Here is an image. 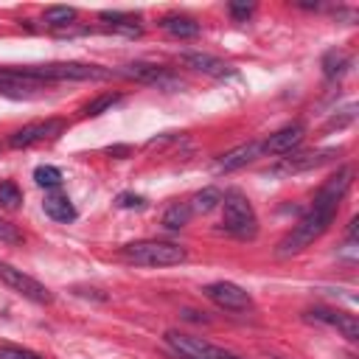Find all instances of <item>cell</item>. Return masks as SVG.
I'll use <instances>...</instances> for the list:
<instances>
[{"label":"cell","mask_w":359,"mask_h":359,"mask_svg":"<svg viewBox=\"0 0 359 359\" xmlns=\"http://www.w3.org/2000/svg\"><path fill=\"white\" fill-rule=\"evenodd\" d=\"M118 208H143V196L121 194V196H118Z\"/></svg>","instance_id":"obj_28"},{"label":"cell","mask_w":359,"mask_h":359,"mask_svg":"<svg viewBox=\"0 0 359 359\" xmlns=\"http://www.w3.org/2000/svg\"><path fill=\"white\" fill-rule=\"evenodd\" d=\"M34 180H36V185H42V188H56V185L62 182V171H59L56 165H36V168H34Z\"/></svg>","instance_id":"obj_23"},{"label":"cell","mask_w":359,"mask_h":359,"mask_svg":"<svg viewBox=\"0 0 359 359\" xmlns=\"http://www.w3.org/2000/svg\"><path fill=\"white\" fill-rule=\"evenodd\" d=\"M261 151H264V146H261V143H255V140L241 143V146H236V149H230V151H224V154L219 157V168H222V171H236V168H241V165L252 163Z\"/></svg>","instance_id":"obj_15"},{"label":"cell","mask_w":359,"mask_h":359,"mask_svg":"<svg viewBox=\"0 0 359 359\" xmlns=\"http://www.w3.org/2000/svg\"><path fill=\"white\" fill-rule=\"evenodd\" d=\"M191 205L188 202H174L165 213H163V227H168V230H180V227H185L188 222H191Z\"/></svg>","instance_id":"obj_19"},{"label":"cell","mask_w":359,"mask_h":359,"mask_svg":"<svg viewBox=\"0 0 359 359\" xmlns=\"http://www.w3.org/2000/svg\"><path fill=\"white\" fill-rule=\"evenodd\" d=\"M109 154H126L129 151V146H112V149H107Z\"/></svg>","instance_id":"obj_30"},{"label":"cell","mask_w":359,"mask_h":359,"mask_svg":"<svg viewBox=\"0 0 359 359\" xmlns=\"http://www.w3.org/2000/svg\"><path fill=\"white\" fill-rule=\"evenodd\" d=\"M202 292H205L208 300H213L219 309H227V311H247V309L252 306L250 292H244V289H241L238 283H233V280H213V283H208Z\"/></svg>","instance_id":"obj_9"},{"label":"cell","mask_w":359,"mask_h":359,"mask_svg":"<svg viewBox=\"0 0 359 359\" xmlns=\"http://www.w3.org/2000/svg\"><path fill=\"white\" fill-rule=\"evenodd\" d=\"M22 76L34 79V81H98V79H109L112 70L101 67V65H84V62H48V65H25V67H14Z\"/></svg>","instance_id":"obj_2"},{"label":"cell","mask_w":359,"mask_h":359,"mask_svg":"<svg viewBox=\"0 0 359 359\" xmlns=\"http://www.w3.org/2000/svg\"><path fill=\"white\" fill-rule=\"evenodd\" d=\"M42 20L50 28H65V25H70L76 20V8H70V6H50V8H45Z\"/></svg>","instance_id":"obj_20"},{"label":"cell","mask_w":359,"mask_h":359,"mask_svg":"<svg viewBox=\"0 0 359 359\" xmlns=\"http://www.w3.org/2000/svg\"><path fill=\"white\" fill-rule=\"evenodd\" d=\"M165 342L182 356V359H233L230 351L202 339V337H191L182 331H165Z\"/></svg>","instance_id":"obj_6"},{"label":"cell","mask_w":359,"mask_h":359,"mask_svg":"<svg viewBox=\"0 0 359 359\" xmlns=\"http://www.w3.org/2000/svg\"><path fill=\"white\" fill-rule=\"evenodd\" d=\"M62 129H65V121H59V118H50V121H34V123L17 129V132L8 137V146H11V149H28V146H34V143H39V140H50V137H56Z\"/></svg>","instance_id":"obj_10"},{"label":"cell","mask_w":359,"mask_h":359,"mask_svg":"<svg viewBox=\"0 0 359 359\" xmlns=\"http://www.w3.org/2000/svg\"><path fill=\"white\" fill-rule=\"evenodd\" d=\"M112 76H123L129 81H137V84H149V87H157V90H180L185 87V81L180 76H174L171 70L160 67V65H149V62H129V65H121L112 70Z\"/></svg>","instance_id":"obj_5"},{"label":"cell","mask_w":359,"mask_h":359,"mask_svg":"<svg viewBox=\"0 0 359 359\" xmlns=\"http://www.w3.org/2000/svg\"><path fill=\"white\" fill-rule=\"evenodd\" d=\"M233 359H241V356H236V353H233Z\"/></svg>","instance_id":"obj_31"},{"label":"cell","mask_w":359,"mask_h":359,"mask_svg":"<svg viewBox=\"0 0 359 359\" xmlns=\"http://www.w3.org/2000/svg\"><path fill=\"white\" fill-rule=\"evenodd\" d=\"M101 20H107V25L123 36H140L143 34V25L129 17V14H121V11H101Z\"/></svg>","instance_id":"obj_18"},{"label":"cell","mask_w":359,"mask_h":359,"mask_svg":"<svg viewBox=\"0 0 359 359\" xmlns=\"http://www.w3.org/2000/svg\"><path fill=\"white\" fill-rule=\"evenodd\" d=\"M42 210L53 219V222H73L76 219V208H73V202L67 199V196H62V194H50V196H45V202H42Z\"/></svg>","instance_id":"obj_17"},{"label":"cell","mask_w":359,"mask_h":359,"mask_svg":"<svg viewBox=\"0 0 359 359\" xmlns=\"http://www.w3.org/2000/svg\"><path fill=\"white\" fill-rule=\"evenodd\" d=\"M0 241H3V244H22V233H20L11 222L0 219Z\"/></svg>","instance_id":"obj_27"},{"label":"cell","mask_w":359,"mask_h":359,"mask_svg":"<svg viewBox=\"0 0 359 359\" xmlns=\"http://www.w3.org/2000/svg\"><path fill=\"white\" fill-rule=\"evenodd\" d=\"M160 25H163L171 36H177V39H191V36L199 34V22H196L194 17H185V14H165V17L160 20Z\"/></svg>","instance_id":"obj_16"},{"label":"cell","mask_w":359,"mask_h":359,"mask_svg":"<svg viewBox=\"0 0 359 359\" xmlns=\"http://www.w3.org/2000/svg\"><path fill=\"white\" fill-rule=\"evenodd\" d=\"M0 280H3L8 289L20 292L22 297L34 300V303H50V300H53V294H50V289H48L45 283H39L36 278L25 275L22 269H17V266H11V264H6V261H0Z\"/></svg>","instance_id":"obj_8"},{"label":"cell","mask_w":359,"mask_h":359,"mask_svg":"<svg viewBox=\"0 0 359 359\" xmlns=\"http://www.w3.org/2000/svg\"><path fill=\"white\" fill-rule=\"evenodd\" d=\"M351 182H353V168H351V165H342L337 174H331V177L320 185V191H317L314 205L309 208V213L278 241L275 255H278V258H292V255L303 252L306 247H311V244L331 227V222H334V216H337V208H339L342 196L348 194Z\"/></svg>","instance_id":"obj_1"},{"label":"cell","mask_w":359,"mask_h":359,"mask_svg":"<svg viewBox=\"0 0 359 359\" xmlns=\"http://www.w3.org/2000/svg\"><path fill=\"white\" fill-rule=\"evenodd\" d=\"M303 137H306V126L294 121V123H286L283 129H278L275 135H269L261 146L266 154H286V151L297 149L303 143Z\"/></svg>","instance_id":"obj_11"},{"label":"cell","mask_w":359,"mask_h":359,"mask_svg":"<svg viewBox=\"0 0 359 359\" xmlns=\"http://www.w3.org/2000/svg\"><path fill=\"white\" fill-rule=\"evenodd\" d=\"M222 208H224V230L233 233L236 238H255L258 233V216H255V208L250 205L247 196L230 191L222 196Z\"/></svg>","instance_id":"obj_4"},{"label":"cell","mask_w":359,"mask_h":359,"mask_svg":"<svg viewBox=\"0 0 359 359\" xmlns=\"http://www.w3.org/2000/svg\"><path fill=\"white\" fill-rule=\"evenodd\" d=\"M123 255H126V261L140 264V266H174V264H182L188 258V252L180 244L157 241V238L132 241L123 247Z\"/></svg>","instance_id":"obj_3"},{"label":"cell","mask_w":359,"mask_h":359,"mask_svg":"<svg viewBox=\"0 0 359 359\" xmlns=\"http://www.w3.org/2000/svg\"><path fill=\"white\" fill-rule=\"evenodd\" d=\"M121 101V95L118 93H104V95H98L95 101H90L87 107H84V115H101V112H107L112 104H118Z\"/></svg>","instance_id":"obj_24"},{"label":"cell","mask_w":359,"mask_h":359,"mask_svg":"<svg viewBox=\"0 0 359 359\" xmlns=\"http://www.w3.org/2000/svg\"><path fill=\"white\" fill-rule=\"evenodd\" d=\"M34 90H45L42 81H34L28 76H22L20 70H0V95H11V98H25Z\"/></svg>","instance_id":"obj_13"},{"label":"cell","mask_w":359,"mask_h":359,"mask_svg":"<svg viewBox=\"0 0 359 359\" xmlns=\"http://www.w3.org/2000/svg\"><path fill=\"white\" fill-rule=\"evenodd\" d=\"M22 202V194H20V188H17V182H0V205L3 208H17Z\"/></svg>","instance_id":"obj_25"},{"label":"cell","mask_w":359,"mask_h":359,"mask_svg":"<svg viewBox=\"0 0 359 359\" xmlns=\"http://www.w3.org/2000/svg\"><path fill=\"white\" fill-rule=\"evenodd\" d=\"M348 65H351V59H348L345 53H337V50L325 53V59H323V67H325V76H328V79H337V76H342Z\"/></svg>","instance_id":"obj_22"},{"label":"cell","mask_w":359,"mask_h":359,"mask_svg":"<svg viewBox=\"0 0 359 359\" xmlns=\"http://www.w3.org/2000/svg\"><path fill=\"white\" fill-rule=\"evenodd\" d=\"M309 320H317V323H325V325L337 328V331H339L345 339H351V342H356V339H359V323H356V317H353V314H348V311L314 309V311H309Z\"/></svg>","instance_id":"obj_12"},{"label":"cell","mask_w":359,"mask_h":359,"mask_svg":"<svg viewBox=\"0 0 359 359\" xmlns=\"http://www.w3.org/2000/svg\"><path fill=\"white\" fill-rule=\"evenodd\" d=\"M180 62L185 67H194V70L205 73V76H227L230 73L227 62H222L213 53H202V50H185V53H180Z\"/></svg>","instance_id":"obj_14"},{"label":"cell","mask_w":359,"mask_h":359,"mask_svg":"<svg viewBox=\"0 0 359 359\" xmlns=\"http://www.w3.org/2000/svg\"><path fill=\"white\" fill-rule=\"evenodd\" d=\"M0 359H42L39 353L28 351V348H14V345H3L0 348Z\"/></svg>","instance_id":"obj_26"},{"label":"cell","mask_w":359,"mask_h":359,"mask_svg":"<svg viewBox=\"0 0 359 359\" xmlns=\"http://www.w3.org/2000/svg\"><path fill=\"white\" fill-rule=\"evenodd\" d=\"M219 205H222V191L219 188H205L191 199V210H196V213H210Z\"/></svg>","instance_id":"obj_21"},{"label":"cell","mask_w":359,"mask_h":359,"mask_svg":"<svg viewBox=\"0 0 359 359\" xmlns=\"http://www.w3.org/2000/svg\"><path fill=\"white\" fill-rule=\"evenodd\" d=\"M230 14L233 17H250L252 14V3H230Z\"/></svg>","instance_id":"obj_29"},{"label":"cell","mask_w":359,"mask_h":359,"mask_svg":"<svg viewBox=\"0 0 359 359\" xmlns=\"http://www.w3.org/2000/svg\"><path fill=\"white\" fill-rule=\"evenodd\" d=\"M345 149H317V151H300V154H292V157H283L278 165H272L266 174L269 177H289V174H300V171H311V168H320L331 160H337Z\"/></svg>","instance_id":"obj_7"}]
</instances>
